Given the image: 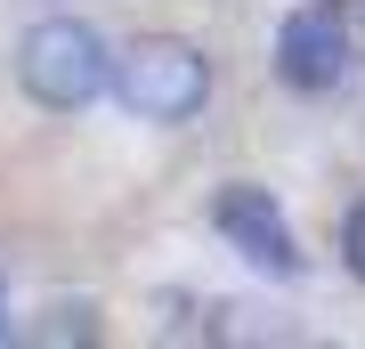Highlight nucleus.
Returning a JSON list of instances; mask_svg holds the SVG:
<instances>
[{
  "label": "nucleus",
  "instance_id": "f257e3e1",
  "mask_svg": "<svg viewBox=\"0 0 365 349\" xmlns=\"http://www.w3.org/2000/svg\"><path fill=\"white\" fill-rule=\"evenodd\" d=\"M16 90L33 106H49V114L98 106L114 90V57H106L98 25H81V16H41V25H25V41H16Z\"/></svg>",
  "mask_w": 365,
  "mask_h": 349
},
{
  "label": "nucleus",
  "instance_id": "f03ea898",
  "mask_svg": "<svg viewBox=\"0 0 365 349\" xmlns=\"http://www.w3.org/2000/svg\"><path fill=\"white\" fill-rule=\"evenodd\" d=\"M114 98L130 122H155V130H179L211 106V57L179 33H146L114 57Z\"/></svg>",
  "mask_w": 365,
  "mask_h": 349
},
{
  "label": "nucleus",
  "instance_id": "7ed1b4c3",
  "mask_svg": "<svg viewBox=\"0 0 365 349\" xmlns=\"http://www.w3.org/2000/svg\"><path fill=\"white\" fill-rule=\"evenodd\" d=\"M211 228H220V244L244 260V268H260V276H300V236L284 220V203H276L268 187H252V179H227L220 195H211Z\"/></svg>",
  "mask_w": 365,
  "mask_h": 349
},
{
  "label": "nucleus",
  "instance_id": "20e7f679",
  "mask_svg": "<svg viewBox=\"0 0 365 349\" xmlns=\"http://www.w3.org/2000/svg\"><path fill=\"white\" fill-rule=\"evenodd\" d=\"M276 81L300 98H325L349 81V9L341 0H309L276 25Z\"/></svg>",
  "mask_w": 365,
  "mask_h": 349
},
{
  "label": "nucleus",
  "instance_id": "39448f33",
  "mask_svg": "<svg viewBox=\"0 0 365 349\" xmlns=\"http://www.w3.org/2000/svg\"><path fill=\"white\" fill-rule=\"evenodd\" d=\"M341 268L365 285V203H349V220H341Z\"/></svg>",
  "mask_w": 365,
  "mask_h": 349
},
{
  "label": "nucleus",
  "instance_id": "423d86ee",
  "mask_svg": "<svg viewBox=\"0 0 365 349\" xmlns=\"http://www.w3.org/2000/svg\"><path fill=\"white\" fill-rule=\"evenodd\" d=\"M41 333H49V341H81V333H98V309H49Z\"/></svg>",
  "mask_w": 365,
  "mask_h": 349
},
{
  "label": "nucleus",
  "instance_id": "0eeeda50",
  "mask_svg": "<svg viewBox=\"0 0 365 349\" xmlns=\"http://www.w3.org/2000/svg\"><path fill=\"white\" fill-rule=\"evenodd\" d=\"M0 341H9V285H0Z\"/></svg>",
  "mask_w": 365,
  "mask_h": 349
},
{
  "label": "nucleus",
  "instance_id": "6e6552de",
  "mask_svg": "<svg viewBox=\"0 0 365 349\" xmlns=\"http://www.w3.org/2000/svg\"><path fill=\"white\" fill-rule=\"evenodd\" d=\"M341 9H349V25H365V0H341Z\"/></svg>",
  "mask_w": 365,
  "mask_h": 349
}]
</instances>
